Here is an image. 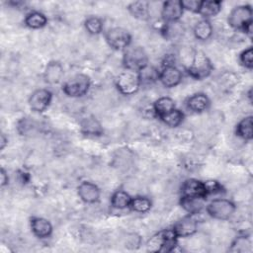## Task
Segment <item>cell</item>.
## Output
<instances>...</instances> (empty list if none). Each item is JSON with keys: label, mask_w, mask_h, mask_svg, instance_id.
<instances>
[{"label": "cell", "mask_w": 253, "mask_h": 253, "mask_svg": "<svg viewBox=\"0 0 253 253\" xmlns=\"http://www.w3.org/2000/svg\"><path fill=\"white\" fill-rule=\"evenodd\" d=\"M178 243V237L173 229H163L152 235L146 242L148 252H172L175 250Z\"/></svg>", "instance_id": "cell-1"}, {"label": "cell", "mask_w": 253, "mask_h": 253, "mask_svg": "<svg viewBox=\"0 0 253 253\" xmlns=\"http://www.w3.org/2000/svg\"><path fill=\"white\" fill-rule=\"evenodd\" d=\"M212 70L213 65L211 59L202 50H198L194 53L192 62L187 68L188 74L195 80H203L209 77Z\"/></svg>", "instance_id": "cell-2"}, {"label": "cell", "mask_w": 253, "mask_h": 253, "mask_svg": "<svg viewBox=\"0 0 253 253\" xmlns=\"http://www.w3.org/2000/svg\"><path fill=\"white\" fill-rule=\"evenodd\" d=\"M115 84L116 88L121 94L125 96L133 95L141 86L139 73L138 71L125 68V70L119 73V75L116 77Z\"/></svg>", "instance_id": "cell-3"}, {"label": "cell", "mask_w": 253, "mask_h": 253, "mask_svg": "<svg viewBox=\"0 0 253 253\" xmlns=\"http://www.w3.org/2000/svg\"><path fill=\"white\" fill-rule=\"evenodd\" d=\"M206 211L207 213L214 219L227 220L235 212L236 206L231 200L218 198L211 200L206 206Z\"/></svg>", "instance_id": "cell-4"}, {"label": "cell", "mask_w": 253, "mask_h": 253, "mask_svg": "<svg viewBox=\"0 0 253 253\" xmlns=\"http://www.w3.org/2000/svg\"><path fill=\"white\" fill-rule=\"evenodd\" d=\"M91 81L86 74H76L62 84L63 93L70 98H79L86 95L90 89Z\"/></svg>", "instance_id": "cell-5"}, {"label": "cell", "mask_w": 253, "mask_h": 253, "mask_svg": "<svg viewBox=\"0 0 253 253\" xmlns=\"http://www.w3.org/2000/svg\"><path fill=\"white\" fill-rule=\"evenodd\" d=\"M124 51L123 63L126 69L140 71L148 65V56L142 46H128Z\"/></svg>", "instance_id": "cell-6"}, {"label": "cell", "mask_w": 253, "mask_h": 253, "mask_svg": "<svg viewBox=\"0 0 253 253\" xmlns=\"http://www.w3.org/2000/svg\"><path fill=\"white\" fill-rule=\"evenodd\" d=\"M252 7L248 4L235 6L228 14L227 23L234 30L243 31L252 21Z\"/></svg>", "instance_id": "cell-7"}, {"label": "cell", "mask_w": 253, "mask_h": 253, "mask_svg": "<svg viewBox=\"0 0 253 253\" xmlns=\"http://www.w3.org/2000/svg\"><path fill=\"white\" fill-rule=\"evenodd\" d=\"M109 46L115 50H126L131 43V35L122 27H113L105 34Z\"/></svg>", "instance_id": "cell-8"}, {"label": "cell", "mask_w": 253, "mask_h": 253, "mask_svg": "<svg viewBox=\"0 0 253 253\" xmlns=\"http://www.w3.org/2000/svg\"><path fill=\"white\" fill-rule=\"evenodd\" d=\"M52 100V93L45 88L35 90L29 97V107L36 113L44 112L50 105Z\"/></svg>", "instance_id": "cell-9"}, {"label": "cell", "mask_w": 253, "mask_h": 253, "mask_svg": "<svg viewBox=\"0 0 253 253\" xmlns=\"http://www.w3.org/2000/svg\"><path fill=\"white\" fill-rule=\"evenodd\" d=\"M183 75L181 70L175 64H165L158 73V80L166 88H173L179 85Z\"/></svg>", "instance_id": "cell-10"}, {"label": "cell", "mask_w": 253, "mask_h": 253, "mask_svg": "<svg viewBox=\"0 0 253 253\" xmlns=\"http://www.w3.org/2000/svg\"><path fill=\"white\" fill-rule=\"evenodd\" d=\"M184 13L181 0H168L162 3L161 17L164 23L179 22Z\"/></svg>", "instance_id": "cell-11"}, {"label": "cell", "mask_w": 253, "mask_h": 253, "mask_svg": "<svg viewBox=\"0 0 253 253\" xmlns=\"http://www.w3.org/2000/svg\"><path fill=\"white\" fill-rule=\"evenodd\" d=\"M172 229L178 238L189 237L196 233L198 229V221L194 217V214H188L176 221Z\"/></svg>", "instance_id": "cell-12"}, {"label": "cell", "mask_w": 253, "mask_h": 253, "mask_svg": "<svg viewBox=\"0 0 253 253\" xmlns=\"http://www.w3.org/2000/svg\"><path fill=\"white\" fill-rule=\"evenodd\" d=\"M77 195L86 204H95L100 200L101 192L99 187L90 181H83L77 187Z\"/></svg>", "instance_id": "cell-13"}, {"label": "cell", "mask_w": 253, "mask_h": 253, "mask_svg": "<svg viewBox=\"0 0 253 253\" xmlns=\"http://www.w3.org/2000/svg\"><path fill=\"white\" fill-rule=\"evenodd\" d=\"M180 192L182 197H208L204 182L195 178L185 180L181 185Z\"/></svg>", "instance_id": "cell-14"}, {"label": "cell", "mask_w": 253, "mask_h": 253, "mask_svg": "<svg viewBox=\"0 0 253 253\" xmlns=\"http://www.w3.org/2000/svg\"><path fill=\"white\" fill-rule=\"evenodd\" d=\"M64 75L62 64L57 60L49 61L43 70V79L49 85H55L61 82Z\"/></svg>", "instance_id": "cell-15"}, {"label": "cell", "mask_w": 253, "mask_h": 253, "mask_svg": "<svg viewBox=\"0 0 253 253\" xmlns=\"http://www.w3.org/2000/svg\"><path fill=\"white\" fill-rule=\"evenodd\" d=\"M30 226L33 234L38 238H47L52 233L50 221L42 216H33L30 220Z\"/></svg>", "instance_id": "cell-16"}, {"label": "cell", "mask_w": 253, "mask_h": 253, "mask_svg": "<svg viewBox=\"0 0 253 253\" xmlns=\"http://www.w3.org/2000/svg\"><path fill=\"white\" fill-rule=\"evenodd\" d=\"M80 132L87 136H101L104 133L101 123L93 116L83 118L79 123Z\"/></svg>", "instance_id": "cell-17"}, {"label": "cell", "mask_w": 253, "mask_h": 253, "mask_svg": "<svg viewBox=\"0 0 253 253\" xmlns=\"http://www.w3.org/2000/svg\"><path fill=\"white\" fill-rule=\"evenodd\" d=\"M206 199L202 197H182L180 198V206L189 214H198L206 208Z\"/></svg>", "instance_id": "cell-18"}, {"label": "cell", "mask_w": 253, "mask_h": 253, "mask_svg": "<svg viewBox=\"0 0 253 253\" xmlns=\"http://www.w3.org/2000/svg\"><path fill=\"white\" fill-rule=\"evenodd\" d=\"M187 108L193 113H203L210 108L211 100L205 93H195L187 100Z\"/></svg>", "instance_id": "cell-19"}, {"label": "cell", "mask_w": 253, "mask_h": 253, "mask_svg": "<svg viewBox=\"0 0 253 253\" xmlns=\"http://www.w3.org/2000/svg\"><path fill=\"white\" fill-rule=\"evenodd\" d=\"M129 14L140 21H147L150 18V8L147 1H133L127 5Z\"/></svg>", "instance_id": "cell-20"}, {"label": "cell", "mask_w": 253, "mask_h": 253, "mask_svg": "<svg viewBox=\"0 0 253 253\" xmlns=\"http://www.w3.org/2000/svg\"><path fill=\"white\" fill-rule=\"evenodd\" d=\"M175 108H176L175 101L170 97L164 96V97H160L154 101V103L152 105V112L155 117L161 118L162 116L171 112Z\"/></svg>", "instance_id": "cell-21"}, {"label": "cell", "mask_w": 253, "mask_h": 253, "mask_svg": "<svg viewBox=\"0 0 253 253\" xmlns=\"http://www.w3.org/2000/svg\"><path fill=\"white\" fill-rule=\"evenodd\" d=\"M222 7V2L218 0H205L201 1V6L198 14L203 17V19H208L216 16Z\"/></svg>", "instance_id": "cell-22"}, {"label": "cell", "mask_w": 253, "mask_h": 253, "mask_svg": "<svg viewBox=\"0 0 253 253\" xmlns=\"http://www.w3.org/2000/svg\"><path fill=\"white\" fill-rule=\"evenodd\" d=\"M253 117L251 115L241 119L236 125L235 132L237 136L244 140H251L253 138Z\"/></svg>", "instance_id": "cell-23"}, {"label": "cell", "mask_w": 253, "mask_h": 253, "mask_svg": "<svg viewBox=\"0 0 253 253\" xmlns=\"http://www.w3.org/2000/svg\"><path fill=\"white\" fill-rule=\"evenodd\" d=\"M194 36L197 40L205 42L208 41L212 35V26L210 20L202 19L196 23L193 29Z\"/></svg>", "instance_id": "cell-24"}, {"label": "cell", "mask_w": 253, "mask_h": 253, "mask_svg": "<svg viewBox=\"0 0 253 253\" xmlns=\"http://www.w3.org/2000/svg\"><path fill=\"white\" fill-rule=\"evenodd\" d=\"M47 24L46 16L39 11H32L25 17V25L33 30H38L45 27Z\"/></svg>", "instance_id": "cell-25"}, {"label": "cell", "mask_w": 253, "mask_h": 253, "mask_svg": "<svg viewBox=\"0 0 253 253\" xmlns=\"http://www.w3.org/2000/svg\"><path fill=\"white\" fill-rule=\"evenodd\" d=\"M132 197L124 190H117L111 197V206L116 210H126L129 208Z\"/></svg>", "instance_id": "cell-26"}, {"label": "cell", "mask_w": 253, "mask_h": 253, "mask_svg": "<svg viewBox=\"0 0 253 253\" xmlns=\"http://www.w3.org/2000/svg\"><path fill=\"white\" fill-rule=\"evenodd\" d=\"M152 207V202L149 198L143 196H137L131 199L129 209L138 213H145L150 211Z\"/></svg>", "instance_id": "cell-27"}, {"label": "cell", "mask_w": 253, "mask_h": 253, "mask_svg": "<svg viewBox=\"0 0 253 253\" xmlns=\"http://www.w3.org/2000/svg\"><path fill=\"white\" fill-rule=\"evenodd\" d=\"M184 118H185V115L184 113L179 110V109H174L172 110L171 112L167 113L166 115L162 116L161 118H159L166 126H170V127H177L179 126L183 121H184Z\"/></svg>", "instance_id": "cell-28"}, {"label": "cell", "mask_w": 253, "mask_h": 253, "mask_svg": "<svg viewBox=\"0 0 253 253\" xmlns=\"http://www.w3.org/2000/svg\"><path fill=\"white\" fill-rule=\"evenodd\" d=\"M84 27L90 35H99L103 31V20L97 16H90L84 21Z\"/></svg>", "instance_id": "cell-29"}, {"label": "cell", "mask_w": 253, "mask_h": 253, "mask_svg": "<svg viewBox=\"0 0 253 253\" xmlns=\"http://www.w3.org/2000/svg\"><path fill=\"white\" fill-rule=\"evenodd\" d=\"M162 33L166 39L172 40L182 35L183 28L179 22L164 23V26L162 28Z\"/></svg>", "instance_id": "cell-30"}, {"label": "cell", "mask_w": 253, "mask_h": 253, "mask_svg": "<svg viewBox=\"0 0 253 253\" xmlns=\"http://www.w3.org/2000/svg\"><path fill=\"white\" fill-rule=\"evenodd\" d=\"M138 73H139L140 81H141V85H142L143 83H151V82H154L155 80H157L159 71H157L154 67L149 66V64H148L147 66L142 68L140 71H138Z\"/></svg>", "instance_id": "cell-31"}, {"label": "cell", "mask_w": 253, "mask_h": 253, "mask_svg": "<svg viewBox=\"0 0 253 253\" xmlns=\"http://www.w3.org/2000/svg\"><path fill=\"white\" fill-rule=\"evenodd\" d=\"M239 61L241 65L247 69H252L253 67V48L249 46L245 48L239 55Z\"/></svg>", "instance_id": "cell-32"}, {"label": "cell", "mask_w": 253, "mask_h": 253, "mask_svg": "<svg viewBox=\"0 0 253 253\" xmlns=\"http://www.w3.org/2000/svg\"><path fill=\"white\" fill-rule=\"evenodd\" d=\"M207 195H215L224 192L223 186L216 180H208L204 182Z\"/></svg>", "instance_id": "cell-33"}, {"label": "cell", "mask_w": 253, "mask_h": 253, "mask_svg": "<svg viewBox=\"0 0 253 253\" xmlns=\"http://www.w3.org/2000/svg\"><path fill=\"white\" fill-rule=\"evenodd\" d=\"M245 245H250L248 238L245 235L237 236L231 243V247L229 248V251L241 252V247H243V251H245Z\"/></svg>", "instance_id": "cell-34"}, {"label": "cell", "mask_w": 253, "mask_h": 253, "mask_svg": "<svg viewBox=\"0 0 253 253\" xmlns=\"http://www.w3.org/2000/svg\"><path fill=\"white\" fill-rule=\"evenodd\" d=\"M181 3H182L184 10L198 14L200 6H201V1H199V0H181Z\"/></svg>", "instance_id": "cell-35"}, {"label": "cell", "mask_w": 253, "mask_h": 253, "mask_svg": "<svg viewBox=\"0 0 253 253\" xmlns=\"http://www.w3.org/2000/svg\"><path fill=\"white\" fill-rule=\"evenodd\" d=\"M0 181H1V187H4V186L8 185V183H9L8 174L3 167L1 168V171H0Z\"/></svg>", "instance_id": "cell-36"}, {"label": "cell", "mask_w": 253, "mask_h": 253, "mask_svg": "<svg viewBox=\"0 0 253 253\" xmlns=\"http://www.w3.org/2000/svg\"><path fill=\"white\" fill-rule=\"evenodd\" d=\"M8 143V138L5 136L4 133L1 134V138H0V144H1V149H4L5 146Z\"/></svg>", "instance_id": "cell-37"}]
</instances>
